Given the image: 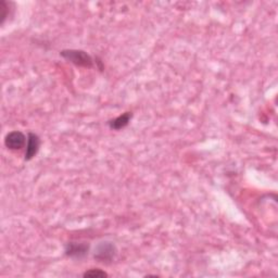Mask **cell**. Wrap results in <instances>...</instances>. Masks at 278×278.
<instances>
[{
  "label": "cell",
  "instance_id": "cell-1",
  "mask_svg": "<svg viewBox=\"0 0 278 278\" xmlns=\"http://www.w3.org/2000/svg\"><path fill=\"white\" fill-rule=\"evenodd\" d=\"M60 55L67 59L68 61L72 62L77 67H83V68H92L94 66L93 58L90 57L87 52L83 50H63L61 51Z\"/></svg>",
  "mask_w": 278,
  "mask_h": 278
},
{
  "label": "cell",
  "instance_id": "cell-6",
  "mask_svg": "<svg viewBox=\"0 0 278 278\" xmlns=\"http://www.w3.org/2000/svg\"><path fill=\"white\" fill-rule=\"evenodd\" d=\"M131 119H132V113L131 112H126V113L117 116L116 119L110 121L109 123L110 128H112V130H115V131H120L122 130V128H124L125 126L128 125V123H130Z\"/></svg>",
  "mask_w": 278,
  "mask_h": 278
},
{
  "label": "cell",
  "instance_id": "cell-2",
  "mask_svg": "<svg viewBox=\"0 0 278 278\" xmlns=\"http://www.w3.org/2000/svg\"><path fill=\"white\" fill-rule=\"evenodd\" d=\"M116 254V248L115 245L109 243V242H104L100 243L95 249V259L98 260L99 262H106L111 261L114 258Z\"/></svg>",
  "mask_w": 278,
  "mask_h": 278
},
{
  "label": "cell",
  "instance_id": "cell-8",
  "mask_svg": "<svg viewBox=\"0 0 278 278\" xmlns=\"http://www.w3.org/2000/svg\"><path fill=\"white\" fill-rule=\"evenodd\" d=\"M8 8H9V4L6 1L1 0V1H0V19H1V24L4 23V21H6V19L9 15Z\"/></svg>",
  "mask_w": 278,
  "mask_h": 278
},
{
  "label": "cell",
  "instance_id": "cell-4",
  "mask_svg": "<svg viewBox=\"0 0 278 278\" xmlns=\"http://www.w3.org/2000/svg\"><path fill=\"white\" fill-rule=\"evenodd\" d=\"M88 253V245L85 243H70L67 244L66 254L73 259H82Z\"/></svg>",
  "mask_w": 278,
  "mask_h": 278
},
{
  "label": "cell",
  "instance_id": "cell-5",
  "mask_svg": "<svg viewBox=\"0 0 278 278\" xmlns=\"http://www.w3.org/2000/svg\"><path fill=\"white\" fill-rule=\"evenodd\" d=\"M40 140L39 137L34 133H30L28 136V145H26V151H25V160L33 159L37 152L39 150Z\"/></svg>",
  "mask_w": 278,
  "mask_h": 278
},
{
  "label": "cell",
  "instance_id": "cell-7",
  "mask_svg": "<svg viewBox=\"0 0 278 278\" xmlns=\"http://www.w3.org/2000/svg\"><path fill=\"white\" fill-rule=\"evenodd\" d=\"M84 277H93V278H99V277H106L108 274L105 272L101 271L99 269H94V270H89L87 272L84 273Z\"/></svg>",
  "mask_w": 278,
  "mask_h": 278
},
{
  "label": "cell",
  "instance_id": "cell-3",
  "mask_svg": "<svg viewBox=\"0 0 278 278\" xmlns=\"http://www.w3.org/2000/svg\"><path fill=\"white\" fill-rule=\"evenodd\" d=\"M26 142V137L22 132H11L9 133L4 139V145L10 150H20Z\"/></svg>",
  "mask_w": 278,
  "mask_h": 278
}]
</instances>
